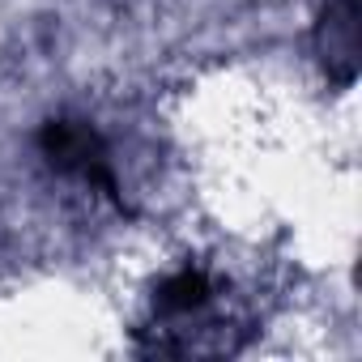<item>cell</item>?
<instances>
[{
    "instance_id": "3957f363",
    "label": "cell",
    "mask_w": 362,
    "mask_h": 362,
    "mask_svg": "<svg viewBox=\"0 0 362 362\" xmlns=\"http://www.w3.org/2000/svg\"><path fill=\"white\" fill-rule=\"evenodd\" d=\"M209 303V277L201 269H184L175 273L170 281H162L158 290V307L162 311H197Z\"/></svg>"
},
{
    "instance_id": "6da1fadb",
    "label": "cell",
    "mask_w": 362,
    "mask_h": 362,
    "mask_svg": "<svg viewBox=\"0 0 362 362\" xmlns=\"http://www.w3.org/2000/svg\"><path fill=\"white\" fill-rule=\"evenodd\" d=\"M39 149H43V158L56 170L81 175V179H90V184H98L103 192H115V179L107 170V149L94 136V128H86L77 119H52L39 132Z\"/></svg>"
},
{
    "instance_id": "7a4b0ae2",
    "label": "cell",
    "mask_w": 362,
    "mask_h": 362,
    "mask_svg": "<svg viewBox=\"0 0 362 362\" xmlns=\"http://www.w3.org/2000/svg\"><path fill=\"white\" fill-rule=\"evenodd\" d=\"M315 47H320V60L328 69V77L337 86H349L358 77V0H332L320 18V30H315Z\"/></svg>"
}]
</instances>
